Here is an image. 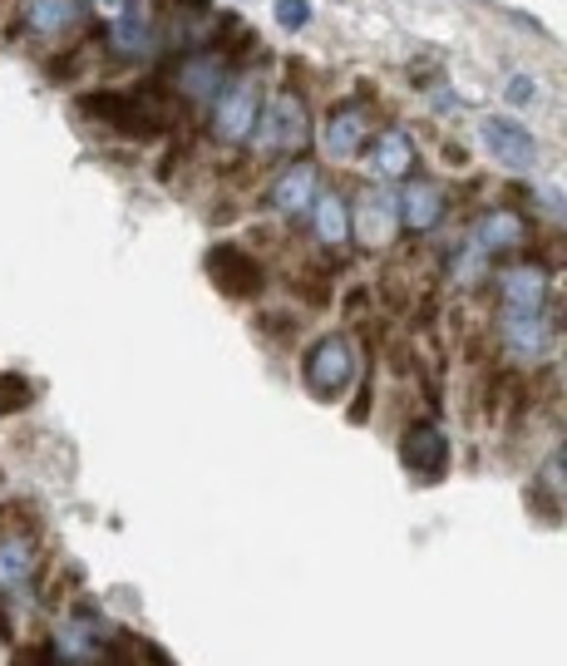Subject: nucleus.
<instances>
[{
    "label": "nucleus",
    "mask_w": 567,
    "mask_h": 666,
    "mask_svg": "<svg viewBox=\"0 0 567 666\" xmlns=\"http://www.w3.org/2000/svg\"><path fill=\"white\" fill-rule=\"evenodd\" d=\"M257 153H297L306 149L311 139V114H306V99L291 95V89H281V95L267 99V109L257 114Z\"/></svg>",
    "instance_id": "obj_1"
},
{
    "label": "nucleus",
    "mask_w": 567,
    "mask_h": 666,
    "mask_svg": "<svg viewBox=\"0 0 567 666\" xmlns=\"http://www.w3.org/2000/svg\"><path fill=\"white\" fill-rule=\"evenodd\" d=\"M257 114H262V85L252 75H242V79L217 89L213 134L223 143H242V139H252V129H257Z\"/></svg>",
    "instance_id": "obj_2"
},
{
    "label": "nucleus",
    "mask_w": 567,
    "mask_h": 666,
    "mask_svg": "<svg viewBox=\"0 0 567 666\" xmlns=\"http://www.w3.org/2000/svg\"><path fill=\"white\" fill-rule=\"evenodd\" d=\"M351 376H355V351L345 336H322V341L301 355V380L316 395H341L351 386Z\"/></svg>",
    "instance_id": "obj_3"
},
{
    "label": "nucleus",
    "mask_w": 567,
    "mask_h": 666,
    "mask_svg": "<svg viewBox=\"0 0 567 666\" xmlns=\"http://www.w3.org/2000/svg\"><path fill=\"white\" fill-rule=\"evenodd\" d=\"M79 114L104 118V124H114V129H124V134H139V139L159 134V114H153V109L143 104L139 95H118V89H104V95H85V99H79Z\"/></svg>",
    "instance_id": "obj_4"
},
{
    "label": "nucleus",
    "mask_w": 567,
    "mask_h": 666,
    "mask_svg": "<svg viewBox=\"0 0 567 666\" xmlns=\"http://www.w3.org/2000/svg\"><path fill=\"white\" fill-rule=\"evenodd\" d=\"M483 143H489V153L503 163V168H514V173H528L538 163V139L533 134L518 124V118H508V114H493V118H483Z\"/></svg>",
    "instance_id": "obj_5"
},
{
    "label": "nucleus",
    "mask_w": 567,
    "mask_h": 666,
    "mask_svg": "<svg viewBox=\"0 0 567 666\" xmlns=\"http://www.w3.org/2000/svg\"><path fill=\"white\" fill-rule=\"evenodd\" d=\"M207 272H213V281L227 291V297L247 301L262 291V267L252 262V252H242L237 242H217L213 252H207Z\"/></svg>",
    "instance_id": "obj_6"
},
{
    "label": "nucleus",
    "mask_w": 567,
    "mask_h": 666,
    "mask_svg": "<svg viewBox=\"0 0 567 666\" xmlns=\"http://www.w3.org/2000/svg\"><path fill=\"white\" fill-rule=\"evenodd\" d=\"M400 460L419 479H439V474L450 469V435L439 430V425H410L405 440H400Z\"/></svg>",
    "instance_id": "obj_7"
},
{
    "label": "nucleus",
    "mask_w": 567,
    "mask_h": 666,
    "mask_svg": "<svg viewBox=\"0 0 567 666\" xmlns=\"http://www.w3.org/2000/svg\"><path fill=\"white\" fill-rule=\"evenodd\" d=\"M109 40H114L118 60H143V54L153 50V40H159L149 0H129V5L114 15V30H109Z\"/></svg>",
    "instance_id": "obj_8"
},
{
    "label": "nucleus",
    "mask_w": 567,
    "mask_h": 666,
    "mask_svg": "<svg viewBox=\"0 0 567 666\" xmlns=\"http://www.w3.org/2000/svg\"><path fill=\"white\" fill-rule=\"evenodd\" d=\"M227 70H232V54L227 50H198L178 65V89L193 99H213L227 85Z\"/></svg>",
    "instance_id": "obj_9"
},
{
    "label": "nucleus",
    "mask_w": 567,
    "mask_h": 666,
    "mask_svg": "<svg viewBox=\"0 0 567 666\" xmlns=\"http://www.w3.org/2000/svg\"><path fill=\"white\" fill-rule=\"evenodd\" d=\"M316 184H322L316 163H291L277 184H272V208H277L281 217H301L316 203Z\"/></svg>",
    "instance_id": "obj_10"
},
{
    "label": "nucleus",
    "mask_w": 567,
    "mask_h": 666,
    "mask_svg": "<svg viewBox=\"0 0 567 666\" xmlns=\"http://www.w3.org/2000/svg\"><path fill=\"white\" fill-rule=\"evenodd\" d=\"M395 217L410 233H429L444 217V193L429 178H415V184H405V193H395Z\"/></svg>",
    "instance_id": "obj_11"
},
{
    "label": "nucleus",
    "mask_w": 567,
    "mask_h": 666,
    "mask_svg": "<svg viewBox=\"0 0 567 666\" xmlns=\"http://www.w3.org/2000/svg\"><path fill=\"white\" fill-rule=\"evenodd\" d=\"M400 217H395V193H365L361 208H355V237L365 248H386L395 237Z\"/></svg>",
    "instance_id": "obj_12"
},
{
    "label": "nucleus",
    "mask_w": 567,
    "mask_h": 666,
    "mask_svg": "<svg viewBox=\"0 0 567 666\" xmlns=\"http://www.w3.org/2000/svg\"><path fill=\"white\" fill-rule=\"evenodd\" d=\"M547 301V277L538 267L503 272V316H533Z\"/></svg>",
    "instance_id": "obj_13"
},
{
    "label": "nucleus",
    "mask_w": 567,
    "mask_h": 666,
    "mask_svg": "<svg viewBox=\"0 0 567 666\" xmlns=\"http://www.w3.org/2000/svg\"><path fill=\"white\" fill-rule=\"evenodd\" d=\"M361 143H365V114L355 104H345V109H336L331 118L322 124V149H326V159H355L361 153Z\"/></svg>",
    "instance_id": "obj_14"
},
{
    "label": "nucleus",
    "mask_w": 567,
    "mask_h": 666,
    "mask_svg": "<svg viewBox=\"0 0 567 666\" xmlns=\"http://www.w3.org/2000/svg\"><path fill=\"white\" fill-rule=\"evenodd\" d=\"M524 237H528V223L514 213V208H493L489 217L479 223V233H474V242H479V252H514L524 248Z\"/></svg>",
    "instance_id": "obj_15"
},
{
    "label": "nucleus",
    "mask_w": 567,
    "mask_h": 666,
    "mask_svg": "<svg viewBox=\"0 0 567 666\" xmlns=\"http://www.w3.org/2000/svg\"><path fill=\"white\" fill-rule=\"evenodd\" d=\"M79 15H85V0H30V5H25V25H30L35 35H45V40L75 30Z\"/></svg>",
    "instance_id": "obj_16"
},
{
    "label": "nucleus",
    "mask_w": 567,
    "mask_h": 666,
    "mask_svg": "<svg viewBox=\"0 0 567 666\" xmlns=\"http://www.w3.org/2000/svg\"><path fill=\"white\" fill-rule=\"evenodd\" d=\"M503 336H508V351H514L518 361H538V355L547 351V341H553L543 312H533V316H503Z\"/></svg>",
    "instance_id": "obj_17"
},
{
    "label": "nucleus",
    "mask_w": 567,
    "mask_h": 666,
    "mask_svg": "<svg viewBox=\"0 0 567 666\" xmlns=\"http://www.w3.org/2000/svg\"><path fill=\"white\" fill-rule=\"evenodd\" d=\"M375 168L386 173V178H405L415 168V139L405 129H386L375 139Z\"/></svg>",
    "instance_id": "obj_18"
},
{
    "label": "nucleus",
    "mask_w": 567,
    "mask_h": 666,
    "mask_svg": "<svg viewBox=\"0 0 567 666\" xmlns=\"http://www.w3.org/2000/svg\"><path fill=\"white\" fill-rule=\"evenodd\" d=\"M316 237H322L326 248H336V242H345L351 237V213H345V203L336 193H316Z\"/></svg>",
    "instance_id": "obj_19"
},
{
    "label": "nucleus",
    "mask_w": 567,
    "mask_h": 666,
    "mask_svg": "<svg viewBox=\"0 0 567 666\" xmlns=\"http://www.w3.org/2000/svg\"><path fill=\"white\" fill-rule=\"evenodd\" d=\"M30 568H35V538L30 533H5L0 538V578L21 582V578H30Z\"/></svg>",
    "instance_id": "obj_20"
},
{
    "label": "nucleus",
    "mask_w": 567,
    "mask_h": 666,
    "mask_svg": "<svg viewBox=\"0 0 567 666\" xmlns=\"http://www.w3.org/2000/svg\"><path fill=\"white\" fill-rule=\"evenodd\" d=\"M306 21H311L306 0H277V25L281 30H306Z\"/></svg>",
    "instance_id": "obj_21"
},
{
    "label": "nucleus",
    "mask_w": 567,
    "mask_h": 666,
    "mask_svg": "<svg viewBox=\"0 0 567 666\" xmlns=\"http://www.w3.org/2000/svg\"><path fill=\"white\" fill-rule=\"evenodd\" d=\"M503 95H508V104H533L538 99V85H533V75H508V85H503Z\"/></svg>",
    "instance_id": "obj_22"
},
{
    "label": "nucleus",
    "mask_w": 567,
    "mask_h": 666,
    "mask_svg": "<svg viewBox=\"0 0 567 666\" xmlns=\"http://www.w3.org/2000/svg\"><path fill=\"white\" fill-rule=\"evenodd\" d=\"M143 656H149V666H173L168 656H163V646H153V642H143Z\"/></svg>",
    "instance_id": "obj_23"
},
{
    "label": "nucleus",
    "mask_w": 567,
    "mask_h": 666,
    "mask_svg": "<svg viewBox=\"0 0 567 666\" xmlns=\"http://www.w3.org/2000/svg\"><path fill=\"white\" fill-rule=\"evenodd\" d=\"M94 5H99V11H104V15H118V11H124V5H129V0H94Z\"/></svg>",
    "instance_id": "obj_24"
},
{
    "label": "nucleus",
    "mask_w": 567,
    "mask_h": 666,
    "mask_svg": "<svg viewBox=\"0 0 567 666\" xmlns=\"http://www.w3.org/2000/svg\"><path fill=\"white\" fill-rule=\"evenodd\" d=\"M15 666H35V652H30V656H25V662H15Z\"/></svg>",
    "instance_id": "obj_25"
}]
</instances>
